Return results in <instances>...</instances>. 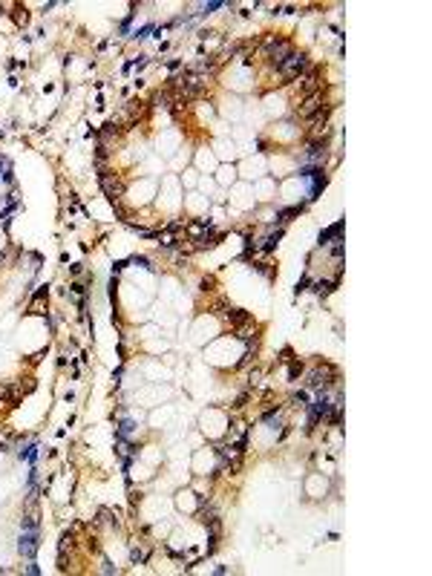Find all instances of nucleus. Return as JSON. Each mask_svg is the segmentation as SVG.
Wrapping results in <instances>:
<instances>
[{
  "label": "nucleus",
  "mask_w": 432,
  "mask_h": 576,
  "mask_svg": "<svg viewBox=\"0 0 432 576\" xmlns=\"http://www.w3.org/2000/svg\"><path fill=\"white\" fill-rule=\"evenodd\" d=\"M277 72H280L285 81H297V78H302L305 72H308V55H302V52H291L285 61L277 67Z\"/></svg>",
  "instance_id": "obj_1"
},
{
  "label": "nucleus",
  "mask_w": 432,
  "mask_h": 576,
  "mask_svg": "<svg viewBox=\"0 0 432 576\" xmlns=\"http://www.w3.org/2000/svg\"><path fill=\"white\" fill-rule=\"evenodd\" d=\"M291 43L285 41V38H271V41H265V55L271 58V63L274 67H280L288 55H291Z\"/></svg>",
  "instance_id": "obj_2"
},
{
  "label": "nucleus",
  "mask_w": 432,
  "mask_h": 576,
  "mask_svg": "<svg viewBox=\"0 0 432 576\" xmlns=\"http://www.w3.org/2000/svg\"><path fill=\"white\" fill-rule=\"evenodd\" d=\"M98 182H101V190L107 193V199H110L112 205L118 202V199H121V193H124V184H121L118 179H115V176H110L107 170H101V173H98Z\"/></svg>",
  "instance_id": "obj_3"
},
{
  "label": "nucleus",
  "mask_w": 432,
  "mask_h": 576,
  "mask_svg": "<svg viewBox=\"0 0 432 576\" xmlns=\"http://www.w3.org/2000/svg\"><path fill=\"white\" fill-rule=\"evenodd\" d=\"M18 550H20V556L32 559L35 550H38V530H23V536H20V542H18Z\"/></svg>",
  "instance_id": "obj_4"
},
{
  "label": "nucleus",
  "mask_w": 432,
  "mask_h": 576,
  "mask_svg": "<svg viewBox=\"0 0 432 576\" xmlns=\"http://www.w3.org/2000/svg\"><path fill=\"white\" fill-rule=\"evenodd\" d=\"M317 78H320V70H312V67H308V72L300 78V92H302V95H314V92H320V81H317Z\"/></svg>",
  "instance_id": "obj_5"
},
{
  "label": "nucleus",
  "mask_w": 432,
  "mask_h": 576,
  "mask_svg": "<svg viewBox=\"0 0 432 576\" xmlns=\"http://www.w3.org/2000/svg\"><path fill=\"white\" fill-rule=\"evenodd\" d=\"M323 92H314V95H305V101H302V107H300V115L302 118H312L314 112H320L323 110Z\"/></svg>",
  "instance_id": "obj_6"
},
{
  "label": "nucleus",
  "mask_w": 432,
  "mask_h": 576,
  "mask_svg": "<svg viewBox=\"0 0 432 576\" xmlns=\"http://www.w3.org/2000/svg\"><path fill=\"white\" fill-rule=\"evenodd\" d=\"M222 314H225V317H228V320H231L233 326H245V323H251V314H248V311H242V308H231V305H225V311H222Z\"/></svg>",
  "instance_id": "obj_7"
},
{
  "label": "nucleus",
  "mask_w": 432,
  "mask_h": 576,
  "mask_svg": "<svg viewBox=\"0 0 432 576\" xmlns=\"http://www.w3.org/2000/svg\"><path fill=\"white\" fill-rule=\"evenodd\" d=\"M326 118H329V110H320V112H314L312 118H308V130L312 133H326Z\"/></svg>",
  "instance_id": "obj_8"
},
{
  "label": "nucleus",
  "mask_w": 432,
  "mask_h": 576,
  "mask_svg": "<svg viewBox=\"0 0 432 576\" xmlns=\"http://www.w3.org/2000/svg\"><path fill=\"white\" fill-rule=\"evenodd\" d=\"M280 236H282L280 231H277V233H268V236L262 239V245H260V248H262L265 253H268V251H274V248H277V242H280Z\"/></svg>",
  "instance_id": "obj_9"
},
{
  "label": "nucleus",
  "mask_w": 432,
  "mask_h": 576,
  "mask_svg": "<svg viewBox=\"0 0 432 576\" xmlns=\"http://www.w3.org/2000/svg\"><path fill=\"white\" fill-rule=\"evenodd\" d=\"M20 527H23V530H38V516L35 513L23 516V519H20Z\"/></svg>",
  "instance_id": "obj_10"
},
{
  "label": "nucleus",
  "mask_w": 432,
  "mask_h": 576,
  "mask_svg": "<svg viewBox=\"0 0 432 576\" xmlns=\"http://www.w3.org/2000/svg\"><path fill=\"white\" fill-rule=\"evenodd\" d=\"M130 559H133V565H141L144 559H147V550L144 547H133L130 550Z\"/></svg>",
  "instance_id": "obj_11"
},
{
  "label": "nucleus",
  "mask_w": 432,
  "mask_h": 576,
  "mask_svg": "<svg viewBox=\"0 0 432 576\" xmlns=\"http://www.w3.org/2000/svg\"><path fill=\"white\" fill-rule=\"evenodd\" d=\"M332 285L334 283H329V280H320V283H314V291H317V294H329V291H332Z\"/></svg>",
  "instance_id": "obj_12"
},
{
  "label": "nucleus",
  "mask_w": 432,
  "mask_h": 576,
  "mask_svg": "<svg viewBox=\"0 0 432 576\" xmlns=\"http://www.w3.org/2000/svg\"><path fill=\"white\" fill-rule=\"evenodd\" d=\"M291 401H294L297 406H305V401H308V398H305V392H294V398H291Z\"/></svg>",
  "instance_id": "obj_13"
},
{
  "label": "nucleus",
  "mask_w": 432,
  "mask_h": 576,
  "mask_svg": "<svg viewBox=\"0 0 432 576\" xmlns=\"http://www.w3.org/2000/svg\"><path fill=\"white\" fill-rule=\"evenodd\" d=\"M300 372H302V363H300V360H294V363H291V369H288V374H291V377H297Z\"/></svg>",
  "instance_id": "obj_14"
},
{
  "label": "nucleus",
  "mask_w": 432,
  "mask_h": 576,
  "mask_svg": "<svg viewBox=\"0 0 432 576\" xmlns=\"http://www.w3.org/2000/svg\"><path fill=\"white\" fill-rule=\"evenodd\" d=\"M213 277H208V280H202V291H213Z\"/></svg>",
  "instance_id": "obj_15"
},
{
  "label": "nucleus",
  "mask_w": 432,
  "mask_h": 576,
  "mask_svg": "<svg viewBox=\"0 0 432 576\" xmlns=\"http://www.w3.org/2000/svg\"><path fill=\"white\" fill-rule=\"evenodd\" d=\"M101 570H104V573H115V567H112L110 562H107V559H104V562H101Z\"/></svg>",
  "instance_id": "obj_16"
},
{
  "label": "nucleus",
  "mask_w": 432,
  "mask_h": 576,
  "mask_svg": "<svg viewBox=\"0 0 432 576\" xmlns=\"http://www.w3.org/2000/svg\"><path fill=\"white\" fill-rule=\"evenodd\" d=\"M72 294H78V297H84V285H81V283H72Z\"/></svg>",
  "instance_id": "obj_17"
},
{
  "label": "nucleus",
  "mask_w": 432,
  "mask_h": 576,
  "mask_svg": "<svg viewBox=\"0 0 432 576\" xmlns=\"http://www.w3.org/2000/svg\"><path fill=\"white\" fill-rule=\"evenodd\" d=\"M280 360L285 363V360H291V349H282V354H280Z\"/></svg>",
  "instance_id": "obj_18"
}]
</instances>
